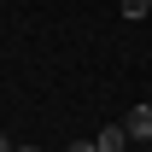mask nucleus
Here are the masks:
<instances>
[{"instance_id": "6", "label": "nucleus", "mask_w": 152, "mask_h": 152, "mask_svg": "<svg viewBox=\"0 0 152 152\" xmlns=\"http://www.w3.org/2000/svg\"><path fill=\"white\" fill-rule=\"evenodd\" d=\"M18 152H41V146H18Z\"/></svg>"}, {"instance_id": "3", "label": "nucleus", "mask_w": 152, "mask_h": 152, "mask_svg": "<svg viewBox=\"0 0 152 152\" xmlns=\"http://www.w3.org/2000/svg\"><path fill=\"white\" fill-rule=\"evenodd\" d=\"M146 12H152V0H123V18H129V23H134V18H146Z\"/></svg>"}, {"instance_id": "5", "label": "nucleus", "mask_w": 152, "mask_h": 152, "mask_svg": "<svg viewBox=\"0 0 152 152\" xmlns=\"http://www.w3.org/2000/svg\"><path fill=\"white\" fill-rule=\"evenodd\" d=\"M0 152H18V146H12V140H6V134H0Z\"/></svg>"}, {"instance_id": "1", "label": "nucleus", "mask_w": 152, "mask_h": 152, "mask_svg": "<svg viewBox=\"0 0 152 152\" xmlns=\"http://www.w3.org/2000/svg\"><path fill=\"white\" fill-rule=\"evenodd\" d=\"M94 146L99 152H123V146H129V129H123V123H105V129L94 134Z\"/></svg>"}, {"instance_id": "2", "label": "nucleus", "mask_w": 152, "mask_h": 152, "mask_svg": "<svg viewBox=\"0 0 152 152\" xmlns=\"http://www.w3.org/2000/svg\"><path fill=\"white\" fill-rule=\"evenodd\" d=\"M123 129H129L134 140H152V105H134V111H129V123H123Z\"/></svg>"}, {"instance_id": "4", "label": "nucleus", "mask_w": 152, "mask_h": 152, "mask_svg": "<svg viewBox=\"0 0 152 152\" xmlns=\"http://www.w3.org/2000/svg\"><path fill=\"white\" fill-rule=\"evenodd\" d=\"M64 152H99V146H94V140H70Z\"/></svg>"}]
</instances>
